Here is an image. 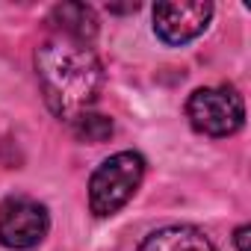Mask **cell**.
Wrapping results in <instances>:
<instances>
[{
	"label": "cell",
	"mask_w": 251,
	"mask_h": 251,
	"mask_svg": "<svg viewBox=\"0 0 251 251\" xmlns=\"http://www.w3.org/2000/svg\"><path fill=\"white\" fill-rule=\"evenodd\" d=\"M48 24L53 27L56 36H68V39H77V42H86V45L98 33V18L86 3H59V6H53L50 15H48Z\"/></svg>",
	"instance_id": "obj_7"
},
{
	"label": "cell",
	"mask_w": 251,
	"mask_h": 251,
	"mask_svg": "<svg viewBox=\"0 0 251 251\" xmlns=\"http://www.w3.org/2000/svg\"><path fill=\"white\" fill-rule=\"evenodd\" d=\"M248 233H251L248 225H242V227L236 230V248H239V251H248Z\"/></svg>",
	"instance_id": "obj_9"
},
{
	"label": "cell",
	"mask_w": 251,
	"mask_h": 251,
	"mask_svg": "<svg viewBox=\"0 0 251 251\" xmlns=\"http://www.w3.org/2000/svg\"><path fill=\"white\" fill-rule=\"evenodd\" d=\"M50 227L45 204L27 198V195H12L0 204V245L12 251H27L45 239Z\"/></svg>",
	"instance_id": "obj_4"
},
{
	"label": "cell",
	"mask_w": 251,
	"mask_h": 251,
	"mask_svg": "<svg viewBox=\"0 0 251 251\" xmlns=\"http://www.w3.org/2000/svg\"><path fill=\"white\" fill-rule=\"evenodd\" d=\"M213 18V3H157L154 6V33L166 45H186L207 30Z\"/></svg>",
	"instance_id": "obj_5"
},
{
	"label": "cell",
	"mask_w": 251,
	"mask_h": 251,
	"mask_svg": "<svg viewBox=\"0 0 251 251\" xmlns=\"http://www.w3.org/2000/svg\"><path fill=\"white\" fill-rule=\"evenodd\" d=\"M189 124L204 136H230L245 121V103L230 86L195 89L186 100Z\"/></svg>",
	"instance_id": "obj_3"
},
{
	"label": "cell",
	"mask_w": 251,
	"mask_h": 251,
	"mask_svg": "<svg viewBox=\"0 0 251 251\" xmlns=\"http://www.w3.org/2000/svg\"><path fill=\"white\" fill-rule=\"evenodd\" d=\"M145 177V160L136 151H118L103 160L89 180V210L95 216H112L133 198Z\"/></svg>",
	"instance_id": "obj_2"
},
{
	"label": "cell",
	"mask_w": 251,
	"mask_h": 251,
	"mask_svg": "<svg viewBox=\"0 0 251 251\" xmlns=\"http://www.w3.org/2000/svg\"><path fill=\"white\" fill-rule=\"evenodd\" d=\"M136 251H216L204 230L192 225H172L148 233Z\"/></svg>",
	"instance_id": "obj_6"
},
{
	"label": "cell",
	"mask_w": 251,
	"mask_h": 251,
	"mask_svg": "<svg viewBox=\"0 0 251 251\" xmlns=\"http://www.w3.org/2000/svg\"><path fill=\"white\" fill-rule=\"evenodd\" d=\"M74 124V136L80 142H89V145H98V142H106L112 136V121L106 115H98V112H83L80 118L71 121Z\"/></svg>",
	"instance_id": "obj_8"
},
{
	"label": "cell",
	"mask_w": 251,
	"mask_h": 251,
	"mask_svg": "<svg viewBox=\"0 0 251 251\" xmlns=\"http://www.w3.org/2000/svg\"><path fill=\"white\" fill-rule=\"evenodd\" d=\"M36 74L50 112L62 121L89 112L103 86L98 53L86 42L56 33L36 48Z\"/></svg>",
	"instance_id": "obj_1"
}]
</instances>
